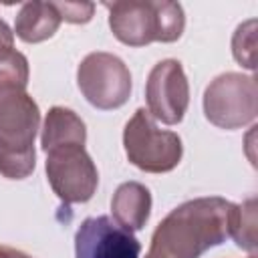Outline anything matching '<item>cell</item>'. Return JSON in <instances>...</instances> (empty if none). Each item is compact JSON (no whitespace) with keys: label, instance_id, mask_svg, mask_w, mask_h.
Here are the masks:
<instances>
[{"label":"cell","instance_id":"obj_4","mask_svg":"<svg viewBox=\"0 0 258 258\" xmlns=\"http://www.w3.org/2000/svg\"><path fill=\"white\" fill-rule=\"evenodd\" d=\"M127 159L147 173L171 171L183 153L181 139L173 131L157 129L153 117L145 109H137L123 131Z\"/></svg>","mask_w":258,"mask_h":258},{"label":"cell","instance_id":"obj_16","mask_svg":"<svg viewBox=\"0 0 258 258\" xmlns=\"http://www.w3.org/2000/svg\"><path fill=\"white\" fill-rule=\"evenodd\" d=\"M14 50V34L10 32L8 24L4 20H0V56L8 54Z\"/></svg>","mask_w":258,"mask_h":258},{"label":"cell","instance_id":"obj_2","mask_svg":"<svg viewBox=\"0 0 258 258\" xmlns=\"http://www.w3.org/2000/svg\"><path fill=\"white\" fill-rule=\"evenodd\" d=\"M236 204L198 198L171 210L155 228L145 258H200L232 234Z\"/></svg>","mask_w":258,"mask_h":258},{"label":"cell","instance_id":"obj_5","mask_svg":"<svg viewBox=\"0 0 258 258\" xmlns=\"http://www.w3.org/2000/svg\"><path fill=\"white\" fill-rule=\"evenodd\" d=\"M204 113L220 129H238L252 123L258 113L256 79L242 73L216 77L204 93Z\"/></svg>","mask_w":258,"mask_h":258},{"label":"cell","instance_id":"obj_11","mask_svg":"<svg viewBox=\"0 0 258 258\" xmlns=\"http://www.w3.org/2000/svg\"><path fill=\"white\" fill-rule=\"evenodd\" d=\"M60 24V14L52 2H26L16 14L14 30L24 42H42L50 38Z\"/></svg>","mask_w":258,"mask_h":258},{"label":"cell","instance_id":"obj_6","mask_svg":"<svg viewBox=\"0 0 258 258\" xmlns=\"http://www.w3.org/2000/svg\"><path fill=\"white\" fill-rule=\"evenodd\" d=\"M77 83L83 97L101 111L123 107L131 95V73L111 52L87 54L79 64Z\"/></svg>","mask_w":258,"mask_h":258},{"label":"cell","instance_id":"obj_8","mask_svg":"<svg viewBox=\"0 0 258 258\" xmlns=\"http://www.w3.org/2000/svg\"><path fill=\"white\" fill-rule=\"evenodd\" d=\"M147 113L165 125H175L183 119L189 103V87L183 67L175 58L157 62L145 85Z\"/></svg>","mask_w":258,"mask_h":258},{"label":"cell","instance_id":"obj_15","mask_svg":"<svg viewBox=\"0 0 258 258\" xmlns=\"http://www.w3.org/2000/svg\"><path fill=\"white\" fill-rule=\"evenodd\" d=\"M54 8L60 14V20L73 22V24H85L93 18L95 4L91 2H52Z\"/></svg>","mask_w":258,"mask_h":258},{"label":"cell","instance_id":"obj_1","mask_svg":"<svg viewBox=\"0 0 258 258\" xmlns=\"http://www.w3.org/2000/svg\"><path fill=\"white\" fill-rule=\"evenodd\" d=\"M28 60L22 52L0 56V173L24 179L36 163L34 137L40 111L26 93Z\"/></svg>","mask_w":258,"mask_h":258},{"label":"cell","instance_id":"obj_12","mask_svg":"<svg viewBox=\"0 0 258 258\" xmlns=\"http://www.w3.org/2000/svg\"><path fill=\"white\" fill-rule=\"evenodd\" d=\"M40 141H42L44 151H50L60 145H71V143L85 145L87 129H85L83 119L75 111L64 109V107H52L46 113Z\"/></svg>","mask_w":258,"mask_h":258},{"label":"cell","instance_id":"obj_10","mask_svg":"<svg viewBox=\"0 0 258 258\" xmlns=\"http://www.w3.org/2000/svg\"><path fill=\"white\" fill-rule=\"evenodd\" d=\"M111 212H113V220L121 228H125L129 232L141 230L145 226V222L149 220V212H151L149 189L137 181L121 183L117 187V191L113 194Z\"/></svg>","mask_w":258,"mask_h":258},{"label":"cell","instance_id":"obj_17","mask_svg":"<svg viewBox=\"0 0 258 258\" xmlns=\"http://www.w3.org/2000/svg\"><path fill=\"white\" fill-rule=\"evenodd\" d=\"M0 258H30L28 254L16 250V248H10V246H0Z\"/></svg>","mask_w":258,"mask_h":258},{"label":"cell","instance_id":"obj_14","mask_svg":"<svg viewBox=\"0 0 258 258\" xmlns=\"http://www.w3.org/2000/svg\"><path fill=\"white\" fill-rule=\"evenodd\" d=\"M254 28H256V20H248L246 24H240L234 40H232V52L234 58L244 64L246 69H254V48H256V36H254Z\"/></svg>","mask_w":258,"mask_h":258},{"label":"cell","instance_id":"obj_13","mask_svg":"<svg viewBox=\"0 0 258 258\" xmlns=\"http://www.w3.org/2000/svg\"><path fill=\"white\" fill-rule=\"evenodd\" d=\"M236 244L248 252H256V200L250 198L242 206H236L232 234Z\"/></svg>","mask_w":258,"mask_h":258},{"label":"cell","instance_id":"obj_9","mask_svg":"<svg viewBox=\"0 0 258 258\" xmlns=\"http://www.w3.org/2000/svg\"><path fill=\"white\" fill-rule=\"evenodd\" d=\"M141 244L109 216L87 218L75 234L77 258H139Z\"/></svg>","mask_w":258,"mask_h":258},{"label":"cell","instance_id":"obj_7","mask_svg":"<svg viewBox=\"0 0 258 258\" xmlns=\"http://www.w3.org/2000/svg\"><path fill=\"white\" fill-rule=\"evenodd\" d=\"M46 175L64 204H85L93 198L99 173L85 145H60L46 151Z\"/></svg>","mask_w":258,"mask_h":258},{"label":"cell","instance_id":"obj_3","mask_svg":"<svg viewBox=\"0 0 258 258\" xmlns=\"http://www.w3.org/2000/svg\"><path fill=\"white\" fill-rule=\"evenodd\" d=\"M109 26L117 40L129 46H145L149 42H173L185 26L183 8L177 2L123 0L107 2Z\"/></svg>","mask_w":258,"mask_h":258},{"label":"cell","instance_id":"obj_18","mask_svg":"<svg viewBox=\"0 0 258 258\" xmlns=\"http://www.w3.org/2000/svg\"><path fill=\"white\" fill-rule=\"evenodd\" d=\"M250 258H254V256H250Z\"/></svg>","mask_w":258,"mask_h":258}]
</instances>
